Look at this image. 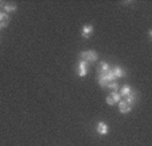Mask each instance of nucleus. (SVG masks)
Segmentation results:
<instances>
[{"label":"nucleus","mask_w":152,"mask_h":146,"mask_svg":"<svg viewBox=\"0 0 152 146\" xmlns=\"http://www.w3.org/2000/svg\"><path fill=\"white\" fill-rule=\"evenodd\" d=\"M1 8H3V3L0 1V11H1Z\"/></svg>","instance_id":"nucleus-16"},{"label":"nucleus","mask_w":152,"mask_h":146,"mask_svg":"<svg viewBox=\"0 0 152 146\" xmlns=\"http://www.w3.org/2000/svg\"><path fill=\"white\" fill-rule=\"evenodd\" d=\"M136 100H137V92H136L135 89H132V91L129 92L128 96H125V103L129 104L131 107H133V104L136 103Z\"/></svg>","instance_id":"nucleus-4"},{"label":"nucleus","mask_w":152,"mask_h":146,"mask_svg":"<svg viewBox=\"0 0 152 146\" xmlns=\"http://www.w3.org/2000/svg\"><path fill=\"white\" fill-rule=\"evenodd\" d=\"M109 96L113 99V102H115V103H118V102L121 100V96H120V93H118V91L117 92H112Z\"/></svg>","instance_id":"nucleus-13"},{"label":"nucleus","mask_w":152,"mask_h":146,"mask_svg":"<svg viewBox=\"0 0 152 146\" xmlns=\"http://www.w3.org/2000/svg\"><path fill=\"white\" fill-rule=\"evenodd\" d=\"M113 75H115L116 79H121V77H125L126 76V72L124 68H121V66H115V68L112 69Z\"/></svg>","instance_id":"nucleus-7"},{"label":"nucleus","mask_w":152,"mask_h":146,"mask_svg":"<svg viewBox=\"0 0 152 146\" xmlns=\"http://www.w3.org/2000/svg\"><path fill=\"white\" fill-rule=\"evenodd\" d=\"M8 23H10V22H3V23H0V30L6 29V27L8 26Z\"/></svg>","instance_id":"nucleus-15"},{"label":"nucleus","mask_w":152,"mask_h":146,"mask_svg":"<svg viewBox=\"0 0 152 146\" xmlns=\"http://www.w3.org/2000/svg\"><path fill=\"white\" fill-rule=\"evenodd\" d=\"M117 104H118V111H120L121 114H128V112L132 111V107L129 106V104H126L125 100H120Z\"/></svg>","instance_id":"nucleus-6"},{"label":"nucleus","mask_w":152,"mask_h":146,"mask_svg":"<svg viewBox=\"0 0 152 146\" xmlns=\"http://www.w3.org/2000/svg\"><path fill=\"white\" fill-rule=\"evenodd\" d=\"M81 61H85V62H96L98 60V54L94 50H88V52H82L80 54Z\"/></svg>","instance_id":"nucleus-1"},{"label":"nucleus","mask_w":152,"mask_h":146,"mask_svg":"<svg viewBox=\"0 0 152 146\" xmlns=\"http://www.w3.org/2000/svg\"><path fill=\"white\" fill-rule=\"evenodd\" d=\"M106 103H108V104H109V106H115V102H113V99H112V97H110V96H106Z\"/></svg>","instance_id":"nucleus-14"},{"label":"nucleus","mask_w":152,"mask_h":146,"mask_svg":"<svg viewBox=\"0 0 152 146\" xmlns=\"http://www.w3.org/2000/svg\"><path fill=\"white\" fill-rule=\"evenodd\" d=\"M93 30H94V27H93L92 24H85V26L82 27V30H81V35H82V38H85V39L90 38V35L93 34Z\"/></svg>","instance_id":"nucleus-5"},{"label":"nucleus","mask_w":152,"mask_h":146,"mask_svg":"<svg viewBox=\"0 0 152 146\" xmlns=\"http://www.w3.org/2000/svg\"><path fill=\"white\" fill-rule=\"evenodd\" d=\"M77 75L80 76V77H85V76L88 75V62L80 60L78 66H77Z\"/></svg>","instance_id":"nucleus-2"},{"label":"nucleus","mask_w":152,"mask_h":146,"mask_svg":"<svg viewBox=\"0 0 152 146\" xmlns=\"http://www.w3.org/2000/svg\"><path fill=\"white\" fill-rule=\"evenodd\" d=\"M3 22H10V15L6 14L4 11H0V23Z\"/></svg>","instance_id":"nucleus-11"},{"label":"nucleus","mask_w":152,"mask_h":146,"mask_svg":"<svg viewBox=\"0 0 152 146\" xmlns=\"http://www.w3.org/2000/svg\"><path fill=\"white\" fill-rule=\"evenodd\" d=\"M96 131L100 135H106L108 133H109V126L105 123V122H98L97 123V126H96Z\"/></svg>","instance_id":"nucleus-3"},{"label":"nucleus","mask_w":152,"mask_h":146,"mask_svg":"<svg viewBox=\"0 0 152 146\" xmlns=\"http://www.w3.org/2000/svg\"><path fill=\"white\" fill-rule=\"evenodd\" d=\"M106 88L112 89L113 92H117V89H118V83H117V81H112V83H109L108 85H106Z\"/></svg>","instance_id":"nucleus-12"},{"label":"nucleus","mask_w":152,"mask_h":146,"mask_svg":"<svg viewBox=\"0 0 152 146\" xmlns=\"http://www.w3.org/2000/svg\"><path fill=\"white\" fill-rule=\"evenodd\" d=\"M110 66L108 62H105V61H101L100 64H98V72H100V75H105V73H108V72L110 70Z\"/></svg>","instance_id":"nucleus-8"},{"label":"nucleus","mask_w":152,"mask_h":146,"mask_svg":"<svg viewBox=\"0 0 152 146\" xmlns=\"http://www.w3.org/2000/svg\"><path fill=\"white\" fill-rule=\"evenodd\" d=\"M18 10V6L16 4H14V3H6V4H3V11L6 12V14H10V12H15Z\"/></svg>","instance_id":"nucleus-9"},{"label":"nucleus","mask_w":152,"mask_h":146,"mask_svg":"<svg viewBox=\"0 0 152 146\" xmlns=\"http://www.w3.org/2000/svg\"><path fill=\"white\" fill-rule=\"evenodd\" d=\"M131 91H132V88H131L129 85H123V87L120 88V92H118V93H120V96H124V97H125V96H128Z\"/></svg>","instance_id":"nucleus-10"}]
</instances>
